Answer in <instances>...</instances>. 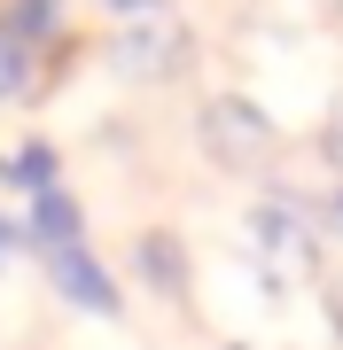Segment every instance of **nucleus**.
Returning <instances> with one entry per match:
<instances>
[{
  "instance_id": "1",
  "label": "nucleus",
  "mask_w": 343,
  "mask_h": 350,
  "mask_svg": "<svg viewBox=\"0 0 343 350\" xmlns=\"http://www.w3.org/2000/svg\"><path fill=\"white\" fill-rule=\"evenodd\" d=\"M203 148L218 163H234V172H257V163L273 156V125H266V109H250L242 94H218V101H203Z\"/></svg>"
},
{
  "instance_id": "8",
  "label": "nucleus",
  "mask_w": 343,
  "mask_h": 350,
  "mask_svg": "<svg viewBox=\"0 0 343 350\" xmlns=\"http://www.w3.org/2000/svg\"><path fill=\"white\" fill-rule=\"evenodd\" d=\"M16 94H31V47L0 31V101H16Z\"/></svg>"
},
{
  "instance_id": "12",
  "label": "nucleus",
  "mask_w": 343,
  "mask_h": 350,
  "mask_svg": "<svg viewBox=\"0 0 343 350\" xmlns=\"http://www.w3.org/2000/svg\"><path fill=\"white\" fill-rule=\"evenodd\" d=\"M8 241H24V226H8V218H0V257H8Z\"/></svg>"
},
{
  "instance_id": "9",
  "label": "nucleus",
  "mask_w": 343,
  "mask_h": 350,
  "mask_svg": "<svg viewBox=\"0 0 343 350\" xmlns=\"http://www.w3.org/2000/svg\"><path fill=\"white\" fill-rule=\"evenodd\" d=\"M320 156H328V163H335V172H343V109L328 117V140H320Z\"/></svg>"
},
{
  "instance_id": "11",
  "label": "nucleus",
  "mask_w": 343,
  "mask_h": 350,
  "mask_svg": "<svg viewBox=\"0 0 343 350\" xmlns=\"http://www.w3.org/2000/svg\"><path fill=\"white\" fill-rule=\"evenodd\" d=\"M328 319L343 327V280H328Z\"/></svg>"
},
{
  "instance_id": "4",
  "label": "nucleus",
  "mask_w": 343,
  "mask_h": 350,
  "mask_svg": "<svg viewBox=\"0 0 343 350\" xmlns=\"http://www.w3.org/2000/svg\"><path fill=\"white\" fill-rule=\"evenodd\" d=\"M47 273H55V288H63L71 304H86V312H102V319L117 312V280L86 257V241H71V250H47Z\"/></svg>"
},
{
  "instance_id": "10",
  "label": "nucleus",
  "mask_w": 343,
  "mask_h": 350,
  "mask_svg": "<svg viewBox=\"0 0 343 350\" xmlns=\"http://www.w3.org/2000/svg\"><path fill=\"white\" fill-rule=\"evenodd\" d=\"M110 8H125V16H156L164 0H110Z\"/></svg>"
},
{
  "instance_id": "3",
  "label": "nucleus",
  "mask_w": 343,
  "mask_h": 350,
  "mask_svg": "<svg viewBox=\"0 0 343 350\" xmlns=\"http://www.w3.org/2000/svg\"><path fill=\"white\" fill-rule=\"evenodd\" d=\"M117 63L140 70V78H172L179 63H188V31H179V24H156V16H140V24L117 39Z\"/></svg>"
},
{
  "instance_id": "7",
  "label": "nucleus",
  "mask_w": 343,
  "mask_h": 350,
  "mask_svg": "<svg viewBox=\"0 0 343 350\" xmlns=\"http://www.w3.org/2000/svg\"><path fill=\"white\" fill-rule=\"evenodd\" d=\"M0 31L24 39V47L47 39V31H55V0H0Z\"/></svg>"
},
{
  "instance_id": "6",
  "label": "nucleus",
  "mask_w": 343,
  "mask_h": 350,
  "mask_svg": "<svg viewBox=\"0 0 343 350\" xmlns=\"http://www.w3.org/2000/svg\"><path fill=\"white\" fill-rule=\"evenodd\" d=\"M133 265H140V280L164 288V296H179V288H188V265H179V241H172V234H140Z\"/></svg>"
},
{
  "instance_id": "2",
  "label": "nucleus",
  "mask_w": 343,
  "mask_h": 350,
  "mask_svg": "<svg viewBox=\"0 0 343 350\" xmlns=\"http://www.w3.org/2000/svg\"><path fill=\"white\" fill-rule=\"evenodd\" d=\"M250 234H257V250H266L281 273H312L320 265V241H312V226L289 211V202H257L250 211Z\"/></svg>"
},
{
  "instance_id": "5",
  "label": "nucleus",
  "mask_w": 343,
  "mask_h": 350,
  "mask_svg": "<svg viewBox=\"0 0 343 350\" xmlns=\"http://www.w3.org/2000/svg\"><path fill=\"white\" fill-rule=\"evenodd\" d=\"M24 241H39V250H71V241H78V202H71L63 187H39V195H31Z\"/></svg>"
}]
</instances>
